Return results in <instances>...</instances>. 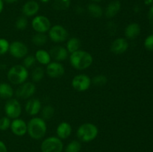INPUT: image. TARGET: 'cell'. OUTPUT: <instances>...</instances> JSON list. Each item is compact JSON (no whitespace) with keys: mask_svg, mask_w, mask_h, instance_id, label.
<instances>
[{"mask_svg":"<svg viewBox=\"0 0 153 152\" xmlns=\"http://www.w3.org/2000/svg\"><path fill=\"white\" fill-rule=\"evenodd\" d=\"M93 57L89 52L85 50H78L70 54V62L72 66L78 70H84L89 68L93 63Z\"/></svg>","mask_w":153,"mask_h":152,"instance_id":"1","label":"cell"},{"mask_svg":"<svg viewBox=\"0 0 153 152\" xmlns=\"http://www.w3.org/2000/svg\"><path fill=\"white\" fill-rule=\"evenodd\" d=\"M47 131V126L44 119L40 117H34L27 123V133L30 137L36 140L45 137Z\"/></svg>","mask_w":153,"mask_h":152,"instance_id":"2","label":"cell"},{"mask_svg":"<svg viewBox=\"0 0 153 152\" xmlns=\"http://www.w3.org/2000/svg\"><path fill=\"white\" fill-rule=\"evenodd\" d=\"M7 77L12 84L20 85L25 83L28 77V69L22 65H15L9 69Z\"/></svg>","mask_w":153,"mask_h":152,"instance_id":"3","label":"cell"},{"mask_svg":"<svg viewBox=\"0 0 153 152\" xmlns=\"http://www.w3.org/2000/svg\"><path fill=\"white\" fill-rule=\"evenodd\" d=\"M99 130L94 124L87 122L81 125L77 129V137L81 142H90L97 138Z\"/></svg>","mask_w":153,"mask_h":152,"instance_id":"4","label":"cell"},{"mask_svg":"<svg viewBox=\"0 0 153 152\" xmlns=\"http://www.w3.org/2000/svg\"><path fill=\"white\" fill-rule=\"evenodd\" d=\"M64 144L58 137H50L45 139L41 143L42 152H62Z\"/></svg>","mask_w":153,"mask_h":152,"instance_id":"5","label":"cell"},{"mask_svg":"<svg viewBox=\"0 0 153 152\" xmlns=\"http://www.w3.org/2000/svg\"><path fill=\"white\" fill-rule=\"evenodd\" d=\"M4 113L6 116L10 119H15L19 117L22 113V107L18 100L16 98H10L7 100L4 104Z\"/></svg>","mask_w":153,"mask_h":152,"instance_id":"6","label":"cell"},{"mask_svg":"<svg viewBox=\"0 0 153 152\" xmlns=\"http://www.w3.org/2000/svg\"><path fill=\"white\" fill-rule=\"evenodd\" d=\"M49 37L54 43H62L68 38V32L62 25H55L49 30Z\"/></svg>","mask_w":153,"mask_h":152,"instance_id":"7","label":"cell"},{"mask_svg":"<svg viewBox=\"0 0 153 152\" xmlns=\"http://www.w3.org/2000/svg\"><path fill=\"white\" fill-rule=\"evenodd\" d=\"M91 85V79L85 74H79L72 80V86L79 92H84L89 89Z\"/></svg>","mask_w":153,"mask_h":152,"instance_id":"8","label":"cell"},{"mask_svg":"<svg viewBox=\"0 0 153 152\" xmlns=\"http://www.w3.org/2000/svg\"><path fill=\"white\" fill-rule=\"evenodd\" d=\"M8 52L13 58L21 59V58H25L28 55V48L22 42L13 41L10 43Z\"/></svg>","mask_w":153,"mask_h":152,"instance_id":"9","label":"cell"},{"mask_svg":"<svg viewBox=\"0 0 153 152\" xmlns=\"http://www.w3.org/2000/svg\"><path fill=\"white\" fill-rule=\"evenodd\" d=\"M31 26L37 33H46L50 29L51 22L46 16L39 15L32 19Z\"/></svg>","mask_w":153,"mask_h":152,"instance_id":"10","label":"cell"},{"mask_svg":"<svg viewBox=\"0 0 153 152\" xmlns=\"http://www.w3.org/2000/svg\"><path fill=\"white\" fill-rule=\"evenodd\" d=\"M36 91V86L32 82H25L19 86L16 89V97L22 99H28L30 98L34 94Z\"/></svg>","mask_w":153,"mask_h":152,"instance_id":"11","label":"cell"},{"mask_svg":"<svg viewBox=\"0 0 153 152\" xmlns=\"http://www.w3.org/2000/svg\"><path fill=\"white\" fill-rule=\"evenodd\" d=\"M46 74L52 78L62 77L65 73L64 66L60 62L53 61L46 65Z\"/></svg>","mask_w":153,"mask_h":152,"instance_id":"12","label":"cell"},{"mask_svg":"<svg viewBox=\"0 0 153 152\" xmlns=\"http://www.w3.org/2000/svg\"><path fill=\"white\" fill-rule=\"evenodd\" d=\"M10 128L14 135L22 137L27 133V123L22 119L17 118L13 119Z\"/></svg>","mask_w":153,"mask_h":152,"instance_id":"13","label":"cell"},{"mask_svg":"<svg viewBox=\"0 0 153 152\" xmlns=\"http://www.w3.org/2000/svg\"><path fill=\"white\" fill-rule=\"evenodd\" d=\"M128 49V43L126 39L119 37L112 42L111 45V51L115 55L123 54Z\"/></svg>","mask_w":153,"mask_h":152,"instance_id":"14","label":"cell"},{"mask_svg":"<svg viewBox=\"0 0 153 152\" xmlns=\"http://www.w3.org/2000/svg\"><path fill=\"white\" fill-rule=\"evenodd\" d=\"M68 51L66 48L61 46H55L49 51L51 58L57 62L65 61L68 58Z\"/></svg>","mask_w":153,"mask_h":152,"instance_id":"15","label":"cell"},{"mask_svg":"<svg viewBox=\"0 0 153 152\" xmlns=\"http://www.w3.org/2000/svg\"><path fill=\"white\" fill-rule=\"evenodd\" d=\"M40 9L38 3L34 0H30L26 1L22 7V13L23 16L26 17H31L37 13Z\"/></svg>","mask_w":153,"mask_h":152,"instance_id":"16","label":"cell"},{"mask_svg":"<svg viewBox=\"0 0 153 152\" xmlns=\"http://www.w3.org/2000/svg\"><path fill=\"white\" fill-rule=\"evenodd\" d=\"M25 110L29 116H35L41 110V102L38 98H30L25 104Z\"/></svg>","mask_w":153,"mask_h":152,"instance_id":"17","label":"cell"},{"mask_svg":"<svg viewBox=\"0 0 153 152\" xmlns=\"http://www.w3.org/2000/svg\"><path fill=\"white\" fill-rule=\"evenodd\" d=\"M57 136L61 139H67L72 134V127L67 122H63L58 125L56 129Z\"/></svg>","mask_w":153,"mask_h":152,"instance_id":"18","label":"cell"},{"mask_svg":"<svg viewBox=\"0 0 153 152\" xmlns=\"http://www.w3.org/2000/svg\"><path fill=\"white\" fill-rule=\"evenodd\" d=\"M121 8V3L118 0H114L112 1L108 4V6L105 8V16L108 19L114 18L118 13L120 12Z\"/></svg>","mask_w":153,"mask_h":152,"instance_id":"19","label":"cell"},{"mask_svg":"<svg viewBox=\"0 0 153 152\" xmlns=\"http://www.w3.org/2000/svg\"><path fill=\"white\" fill-rule=\"evenodd\" d=\"M140 33V26L137 23L133 22L127 25L125 28V36L128 40H133L139 36Z\"/></svg>","mask_w":153,"mask_h":152,"instance_id":"20","label":"cell"},{"mask_svg":"<svg viewBox=\"0 0 153 152\" xmlns=\"http://www.w3.org/2000/svg\"><path fill=\"white\" fill-rule=\"evenodd\" d=\"M36 61L38 63H40L42 65H47L51 62V58L49 52L47 51L44 50V49H39L36 52L35 55Z\"/></svg>","mask_w":153,"mask_h":152,"instance_id":"21","label":"cell"},{"mask_svg":"<svg viewBox=\"0 0 153 152\" xmlns=\"http://www.w3.org/2000/svg\"><path fill=\"white\" fill-rule=\"evenodd\" d=\"M14 92L9 83H0V98L3 99H10L13 97Z\"/></svg>","mask_w":153,"mask_h":152,"instance_id":"22","label":"cell"},{"mask_svg":"<svg viewBox=\"0 0 153 152\" xmlns=\"http://www.w3.org/2000/svg\"><path fill=\"white\" fill-rule=\"evenodd\" d=\"M81 45H82V43H81V40L79 38H77V37H71V38L67 40V48L66 49H67L69 53L72 54L73 52H76V51L79 50Z\"/></svg>","mask_w":153,"mask_h":152,"instance_id":"23","label":"cell"},{"mask_svg":"<svg viewBox=\"0 0 153 152\" xmlns=\"http://www.w3.org/2000/svg\"><path fill=\"white\" fill-rule=\"evenodd\" d=\"M89 14L94 18H100L103 14L102 8L96 3H91L88 6Z\"/></svg>","mask_w":153,"mask_h":152,"instance_id":"24","label":"cell"},{"mask_svg":"<svg viewBox=\"0 0 153 152\" xmlns=\"http://www.w3.org/2000/svg\"><path fill=\"white\" fill-rule=\"evenodd\" d=\"M48 37L45 33H36L32 36L31 42L37 46H44L47 43Z\"/></svg>","mask_w":153,"mask_h":152,"instance_id":"25","label":"cell"},{"mask_svg":"<svg viewBox=\"0 0 153 152\" xmlns=\"http://www.w3.org/2000/svg\"><path fill=\"white\" fill-rule=\"evenodd\" d=\"M45 75L44 69L40 66H37L32 70L31 72V79L33 82H39L43 78Z\"/></svg>","mask_w":153,"mask_h":152,"instance_id":"26","label":"cell"},{"mask_svg":"<svg viewBox=\"0 0 153 152\" xmlns=\"http://www.w3.org/2000/svg\"><path fill=\"white\" fill-rule=\"evenodd\" d=\"M70 0H55L52 7L56 10H64L69 8Z\"/></svg>","mask_w":153,"mask_h":152,"instance_id":"27","label":"cell"},{"mask_svg":"<svg viewBox=\"0 0 153 152\" xmlns=\"http://www.w3.org/2000/svg\"><path fill=\"white\" fill-rule=\"evenodd\" d=\"M82 144L78 140H73L65 148V152H80Z\"/></svg>","mask_w":153,"mask_h":152,"instance_id":"28","label":"cell"},{"mask_svg":"<svg viewBox=\"0 0 153 152\" xmlns=\"http://www.w3.org/2000/svg\"><path fill=\"white\" fill-rule=\"evenodd\" d=\"M54 114H55V109L51 105L45 106L41 110L42 119H44V120L50 119L51 118L53 117Z\"/></svg>","mask_w":153,"mask_h":152,"instance_id":"29","label":"cell"},{"mask_svg":"<svg viewBox=\"0 0 153 152\" xmlns=\"http://www.w3.org/2000/svg\"><path fill=\"white\" fill-rule=\"evenodd\" d=\"M108 78L104 75H97L91 79V83L98 86H104L107 83Z\"/></svg>","mask_w":153,"mask_h":152,"instance_id":"30","label":"cell"},{"mask_svg":"<svg viewBox=\"0 0 153 152\" xmlns=\"http://www.w3.org/2000/svg\"><path fill=\"white\" fill-rule=\"evenodd\" d=\"M28 22L27 17L25 16H21L17 18L15 22V27L16 29L19 30V31H23L25 28L28 27Z\"/></svg>","mask_w":153,"mask_h":152,"instance_id":"31","label":"cell"},{"mask_svg":"<svg viewBox=\"0 0 153 152\" xmlns=\"http://www.w3.org/2000/svg\"><path fill=\"white\" fill-rule=\"evenodd\" d=\"M10 123H11L10 119L7 116H3L0 118V131H5L8 130L10 127Z\"/></svg>","mask_w":153,"mask_h":152,"instance_id":"32","label":"cell"},{"mask_svg":"<svg viewBox=\"0 0 153 152\" xmlns=\"http://www.w3.org/2000/svg\"><path fill=\"white\" fill-rule=\"evenodd\" d=\"M36 62V59L35 57L33 56V55H27L24 58L23 60V66H25V68L28 69V68H31L35 64Z\"/></svg>","mask_w":153,"mask_h":152,"instance_id":"33","label":"cell"},{"mask_svg":"<svg viewBox=\"0 0 153 152\" xmlns=\"http://www.w3.org/2000/svg\"><path fill=\"white\" fill-rule=\"evenodd\" d=\"M10 43L6 39L0 38V55H5L9 51Z\"/></svg>","mask_w":153,"mask_h":152,"instance_id":"34","label":"cell"},{"mask_svg":"<svg viewBox=\"0 0 153 152\" xmlns=\"http://www.w3.org/2000/svg\"><path fill=\"white\" fill-rule=\"evenodd\" d=\"M144 46L147 50L153 52V34L146 37L144 41Z\"/></svg>","mask_w":153,"mask_h":152,"instance_id":"35","label":"cell"},{"mask_svg":"<svg viewBox=\"0 0 153 152\" xmlns=\"http://www.w3.org/2000/svg\"><path fill=\"white\" fill-rule=\"evenodd\" d=\"M107 30L110 34H112V35H114L117 30V26L114 23V22H109V23L107 25Z\"/></svg>","mask_w":153,"mask_h":152,"instance_id":"36","label":"cell"},{"mask_svg":"<svg viewBox=\"0 0 153 152\" xmlns=\"http://www.w3.org/2000/svg\"><path fill=\"white\" fill-rule=\"evenodd\" d=\"M148 19H149L150 23L153 25V6L150 7L149 10V13H148Z\"/></svg>","mask_w":153,"mask_h":152,"instance_id":"37","label":"cell"},{"mask_svg":"<svg viewBox=\"0 0 153 152\" xmlns=\"http://www.w3.org/2000/svg\"><path fill=\"white\" fill-rule=\"evenodd\" d=\"M0 152H7V149L5 144L1 140H0Z\"/></svg>","mask_w":153,"mask_h":152,"instance_id":"38","label":"cell"},{"mask_svg":"<svg viewBox=\"0 0 153 152\" xmlns=\"http://www.w3.org/2000/svg\"><path fill=\"white\" fill-rule=\"evenodd\" d=\"M18 1H19V0H3L4 2L7 3V4H13V3L17 2Z\"/></svg>","mask_w":153,"mask_h":152,"instance_id":"39","label":"cell"},{"mask_svg":"<svg viewBox=\"0 0 153 152\" xmlns=\"http://www.w3.org/2000/svg\"><path fill=\"white\" fill-rule=\"evenodd\" d=\"M3 8H4V1L3 0H0V14L2 12Z\"/></svg>","mask_w":153,"mask_h":152,"instance_id":"40","label":"cell"},{"mask_svg":"<svg viewBox=\"0 0 153 152\" xmlns=\"http://www.w3.org/2000/svg\"><path fill=\"white\" fill-rule=\"evenodd\" d=\"M153 0H145V4L149 5V4H152Z\"/></svg>","mask_w":153,"mask_h":152,"instance_id":"41","label":"cell"},{"mask_svg":"<svg viewBox=\"0 0 153 152\" xmlns=\"http://www.w3.org/2000/svg\"><path fill=\"white\" fill-rule=\"evenodd\" d=\"M40 1L43 3H47V2H49V0H40Z\"/></svg>","mask_w":153,"mask_h":152,"instance_id":"42","label":"cell"},{"mask_svg":"<svg viewBox=\"0 0 153 152\" xmlns=\"http://www.w3.org/2000/svg\"><path fill=\"white\" fill-rule=\"evenodd\" d=\"M91 1H101V0H91Z\"/></svg>","mask_w":153,"mask_h":152,"instance_id":"43","label":"cell"},{"mask_svg":"<svg viewBox=\"0 0 153 152\" xmlns=\"http://www.w3.org/2000/svg\"><path fill=\"white\" fill-rule=\"evenodd\" d=\"M0 69H1V65H0Z\"/></svg>","mask_w":153,"mask_h":152,"instance_id":"44","label":"cell"},{"mask_svg":"<svg viewBox=\"0 0 153 152\" xmlns=\"http://www.w3.org/2000/svg\"><path fill=\"white\" fill-rule=\"evenodd\" d=\"M152 6H153V3H152Z\"/></svg>","mask_w":153,"mask_h":152,"instance_id":"45","label":"cell"}]
</instances>
